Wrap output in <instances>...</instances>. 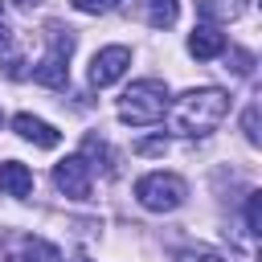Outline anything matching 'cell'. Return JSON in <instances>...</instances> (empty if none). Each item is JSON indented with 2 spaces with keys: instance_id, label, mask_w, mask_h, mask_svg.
<instances>
[{
  "instance_id": "6da1fadb",
  "label": "cell",
  "mask_w": 262,
  "mask_h": 262,
  "mask_svg": "<svg viewBox=\"0 0 262 262\" xmlns=\"http://www.w3.org/2000/svg\"><path fill=\"white\" fill-rule=\"evenodd\" d=\"M229 111V94L217 86H201V90H184L172 106H168V127L176 135H209Z\"/></svg>"
},
{
  "instance_id": "7a4b0ae2",
  "label": "cell",
  "mask_w": 262,
  "mask_h": 262,
  "mask_svg": "<svg viewBox=\"0 0 262 262\" xmlns=\"http://www.w3.org/2000/svg\"><path fill=\"white\" fill-rule=\"evenodd\" d=\"M168 111V86L160 78H139L131 82V90L119 98V119L131 123V127H147V123H160Z\"/></svg>"
},
{
  "instance_id": "3957f363",
  "label": "cell",
  "mask_w": 262,
  "mask_h": 262,
  "mask_svg": "<svg viewBox=\"0 0 262 262\" xmlns=\"http://www.w3.org/2000/svg\"><path fill=\"white\" fill-rule=\"evenodd\" d=\"M70 53H74V29L49 25V53L33 66V82L49 86V90H66V82H70V66H66Z\"/></svg>"
},
{
  "instance_id": "277c9868",
  "label": "cell",
  "mask_w": 262,
  "mask_h": 262,
  "mask_svg": "<svg viewBox=\"0 0 262 262\" xmlns=\"http://www.w3.org/2000/svg\"><path fill=\"white\" fill-rule=\"evenodd\" d=\"M184 196H188V184L176 172H147L135 180V201L151 213H172L184 205Z\"/></svg>"
},
{
  "instance_id": "5b68a950",
  "label": "cell",
  "mask_w": 262,
  "mask_h": 262,
  "mask_svg": "<svg viewBox=\"0 0 262 262\" xmlns=\"http://www.w3.org/2000/svg\"><path fill=\"white\" fill-rule=\"evenodd\" d=\"M127 66H131V49L127 45H106V49H98L94 53V61H90V86H111V82H119L123 74H127Z\"/></svg>"
},
{
  "instance_id": "8992f818",
  "label": "cell",
  "mask_w": 262,
  "mask_h": 262,
  "mask_svg": "<svg viewBox=\"0 0 262 262\" xmlns=\"http://www.w3.org/2000/svg\"><path fill=\"white\" fill-rule=\"evenodd\" d=\"M53 184H57V192H66V196L86 201V196H90V168H86V160H82V156H66V160L53 168Z\"/></svg>"
},
{
  "instance_id": "52a82bcc",
  "label": "cell",
  "mask_w": 262,
  "mask_h": 262,
  "mask_svg": "<svg viewBox=\"0 0 262 262\" xmlns=\"http://www.w3.org/2000/svg\"><path fill=\"white\" fill-rule=\"evenodd\" d=\"M188 53L196 57V61H209V57H221L225 53V33L217 29V25H196L192 33H188Z\"/></svg>"
},
{
  "instance_id": "ba28073f",
  "label": "cell",
  "mask_w": 262,
  "mask_h": 262,
  "mask_svg": "<svg viewBox=\"0 0 262 262\" xmlns=\"http://www.w3.org/2000/svg\"><path fill=\"white\" fill-rule=\"evenodd\" d=\"M12 131H16L20 139L37 143V147H57V143H61V131L49 127V123L37 119V115H16V119H12Z\"/></svg>"
},
{
  "instance_id": "9c48e42d",
  "label": "cell",
  "mask_w": 262,
  "mask_h": 262,
  "mask_svg": "<svg viewBox=\"0 0 262 262\" xmlns=\"http://www.w3.org/2000/svg\"><path fill=\"white\" fill-rule=\"evenodd\" d=\"M0 192L4 196H29L33 192V172L20 160H4L0 164Z\"/></svg>"
},
{
  "instance_id": "30bf717a",
  "label": "cell",
  "mask_w": 262,
  "mask_h": 262,
  "mask_svg": "<svg viewBox=\"0 0 262 262\" xmlns=\"http://www.w3.org/2000/svg\"><path fill=\"white\" fill-rule=\"evenodd\" d=\"M8 262H61V254L49 242H41V237H20L8 250Z\"/></svg>"
},
{
  "instance_id": "8fae6325",
  "label": "cell",
  "mask_w": 262,
  "mask_h": 262,
  "mask_svg": "<svg viewBox=\"0 0 262 262\" xmlns=\"http://www.w3.org/2000/svg\"><path fill=\"white\" fill-rule=\"evenodd\" d=\"M196 12L213 25V20H237L246 12V0H196Z\"/></svg>"
},
{
  "instance_id": "7c38bea8",
  "label": "cell",
  "mask_w": 262,
  "mask_h": 262,
  "mask_svg": "<svg viewBox=\"0 0 262 262\" xmlns=\"http://www.w3.org/2000/svg\"><path fill=\"white\" fill-rule=\"evenodd\" d=\"M180 16V0H151L147 4V25L151 29H172Z\"/></svg>"
},
{
  "instance_id": "4fadbf2b",
  "label": "cell",
  "mask_w": 262,
  "mask_h": 262,
  "mask_svg": "<svg viewBox=\"0 0 262 262\" xmlns=\"http://www.w3.org/2000/svg\"><path fill=\"white\" fill-rule=\"evenodd\" d=\"M82 160H86V168H90V160H98L94 168H102V172L115 168V164H111V147H106L98 135H86V139H82Z\"/></svg>"
},
{
  "instance_id": "5bb4252c",
  "label": "cell",
  "mask_w": 262,
  "mask_h": 262,
  "mask_svg": "<svg viewBox=\"0 0 262 262\" xmlns=\"http://www.w3.org/2000/svg\"><path fill=\"white\" fill-rule=\"evenodd\" d=\"M262 192H250L246 196V233H262Z\"/></svg>"
},
{
  "instance_id": "9a60e30c",
  "label": "cell",
  "mask_w": 262,
  "mask_h": 262,
  "mask_svg": "<svg viewBox=\"0 0 262 262\" xmlns=\"http://www.w3.org/2000/svg\"><path fill=\"white\" fill-rule=\"evenodd\" d=\"M242 131H246V139L250 143H258L262 135H258V102H250L246 106V115H242Z\"/></svg>"
},
{
  "instance_id": "2e32d148",
  "label": "cell",
  "mask_w": 262,
  "mask_h": 262,
  "mask_svg": "<svg viewBox=\"0 0 262 262\" xmlns=\"http://www.w3.org/2000/svg\"><path fill=\"white\" fill-rule=\"evenodd\" d=\"M164 147H168V139L164 135H151V139H139L135 143V156H164Z\"/></svg>"
},
{
  "instance_id": "e0dca14e",
  "label": "cell",
  "mask_w": 262,
  "mask_h": 262,
  "mask_svg": "<svg viewBox=\"0 0 262 262\" xmlns=\"http://www.w3.org/2000/svg\"><path fill=\"white\" fill-rule=\"evenodd\" d=\"M229 61H233V74H242V78L254 70V57H250L246 49H229Z\"/></svg>"
},
{
  "instance_id": "ac0fdd59",
  "label": "cell",
  "mask_w": 262,
  "mask_h": 262,
  "mask_svg": "<svg viewBox=\"0 0 262 262\" xmlns=\"http://www.w3.org/2000/svg\"><path fill=\"white\" fill-rule=\"evenodd\" d=\"M70 4H74L78 12H111L119 0H70Z\"/></svg>"
},
{
  "instance_id": "d6986e66",
  "label": "cell",
  "mask_w": 262,
  "mask_h": 262,
  "mask_svg": "<svg viewBox=\"0 0 262 262\" xmlns=\"http://www.w3.org/2000/svg\"><path fill=\"white\" fill-rule=\"evenodd\" d=\"M196 262H225V258H217V254H201Z\"/></svg>"
},
{
  "instance_id": "ffe728a7",
  "label": "cell",
  "mask_w": 262,
  "mask_h": 262,
  "mask_svg": "<svg viewBox=\"0 0 262 262\" xmlns=\"http://www.w3.org/2000/svg\"><path fill=\"white\" fill-rule=\"evenodd\" d=\"M16 4H20V8H37L41 0H16Z\"/></svg>"
},
{
  "instance_id": "44dd1931",
  "label": "cell",
  "mask_w": 262,
  "mask_h": 262,
  "mask_svg": "<svg viewBox=\"0 0 262 262\" xmlns=\"http://www.w3.org/2000/svg\"><path fill=\"white\" fill-rule=\"evenodd\" d=\"M0 12H4V0H0Z\"/></svg>"
}]
</instances>
